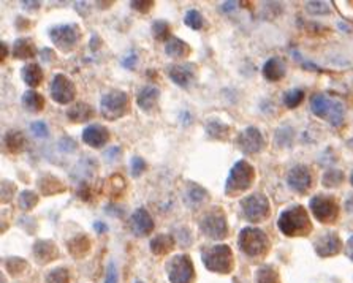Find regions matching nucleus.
I'll return each mask as SVG.
<instances>
[{"instance_id":"f257e3e1","label":"nucleus","mask_w":353,"mask_h":283,"mask_svg":"<svg viewBox=\"0 0 353 283\" xmlns=\"http://www.w3.org/2000/svg\"><path fill=\"white\" fill-rule=\"evenodd\" d=\"M277 226L288 237L307 236L312 231V223L303 206H291L277 220Z\"/></svg>"},{"instance_id":"f03ea898","label":"nucleus","mask_w":353,"mask_h":283,"mask_svg":"<svg viewBox=\"0 0 353 283\" xmlns=\"http://www.w3.org/2000/svg\"><path fill=\"white\" fill-rule=\"evenodd\" d=\"M255 180V169L246 160H239L230 169V174L225 182V193L228 196H236L239 193H244L252 187Z\"/></svg>"},{"instance_id":"7ed1b4c3","label":"nucleus","mask_w":353,"mask_h":283,"mask_svg":"<svg viewBox=\"0 0 353 283\" xmlns=\"http://www.w3.org/2000/svg\"><path fill=\"white\" fill-rule=\"evenodd\" d=\"M201 259L206 269L219 274H228L233 271L234 259L228 245H214V247H204L201 252Z\"/></svg>"},{"instance_id":"20e7f679","label":"nucleus","mask_w":353,"mask_h":283,"mask_svg":"<svg viewBox=\"0 0 353 283\" xmlns=\"http://www.w3.org/2000/svg\"><path fill=\"white\" fill-rule=\"evenodd\" d=\"M310 109L315 116L328 120L332 127H339L344 122V105L338 100H329L322 93H315L310 98Z\"/></svg>"},{"instance_id":"39448f33","label":"nucleus","mask_w":353,"mask_h":283,"mask_svg":"<svg viewBox=\"0 0 353 283\" xmlns=\"http://www.w3.org/2000/svg\"><path fill=\"white\" fill-rule=\"evenodd\" d=\"M238 245H239V249L243 250V253L255 258V256H262L268 253L269 239L265 231L249 226V228H244L239 233Z\"/></svg>"},{"instance_id":"423d86ee","label":"nucleus","mask_w":353,"mask_h":283,"mask_svg":"<svg viewBox=\"0 0 353 283\" xmlns=\"http://www.w3.org/2000/svg\"><path fill=\"white\" fill-rule=\"evenodd\" d=\"M102 116L106 120H117L128 112V95L122 90H111L102 97Z\"/></svg>"},{"instance_id":"0eeeda50","label":"nucleus","mask_w":353,"mask_h":283,"mask_svg":"<svg viewBox=\"0 0 353 283\" xmlns=\"http://www.w3.org/2000/svg\"><path fill=\"white\" fill-rule=\"evenodd\" d=\"M241 209H243V215L247 221L260 223L269 217L271 206L265 195L253 193L241 201Z\"/></svg>"},{"instance_id":"6e6552de","label":"nucleus","mask_w":353,"mask_h":283,"mask_svg":"<svg viewBox=\"0 0 353 283\" xmlns=\"http://www.w3.org/2000/svg\"><path fill=\"white\" fill-rule=\"evenodd\" d=\"M49 38L61 51L68 52L81 40V29L76 24L55 26L49 30Z\"/></svg>"},{"instance_id":"1a4fd4ad","label":"nucleus","mask_w":353,"mask_h":283,"mask_svg":"<svg viewBox=\"0 0 353 283\" xmlns=\"http://www.w3.org/2000/svg\"><path fill=\"white\" fill-rule=\"evenodd\" d=\"M166 272L171 283H192L195 278V269L190 256L176 255L166 264Z\"/></svg>"},{"instance_id":"9d476101","label":"nucleus","mask_w":353,"mask_h":283,"mask_svg":"<svg viewBox=\"0 0 353 283\" xmlns=\"http://www.w3.org/2000/svg\"><path fill=\"white\" fill-rule=\"evenodd\" d=\"M309 207H310L313 217L322 223L336 221L339 215V206L331 196H323V195L313 196L309 203Z\"/></svg>"},{"instance_id":"9b49d317","label":"nucleus","mask_w":353,"mask_h":283,"mask_svg":"<svg viewBox=\"0 0 353 283\" xmlns=\"http://www.w3.org/2000/svg\"><path fill=\"white\" fill-rule=\"evenodd\" d=\"M200 230L211 239H224L228 234V223L222 211H211L200 223Z\"/></svg>"},{"instance_id":"f8f14e48","label":"nucleus","mask_w":353,"mask_h":283,"mask_svg":"<svg viewBox=\"0 0 353 283\" xmlns=\"http://www.w3.org/2000/svg\"><path fill=\"white\" fill-rule=\"evenodd\" d=\"M76 97V87L65 74H55L51 83V98L59 105H68Z\"/></svg>"},{"instance_id":"ddd939ff","label":"nucleus","mask_w":353,"mask_h":283,"mask_svg":"<svg viewBox=\"0 0 353 283\" xmlns=\"http://www.w3.org/2000/svg\"><path fill=\"white\" fill-rule=\"evenodd\" d=\"M236 144L241 149V152L252 155V154L262 152L263 147H265V139H263V135L260 133L258 128L247 127L244 131H241V133H239Z\"/></svg>"},{"instance_id":"4468645a","label":"nucleus","mask_w":353,"mask_h":283,"mask_svg":"<svg viewBox=\"0 0 353 283\" xmlns=\"http://www.w3.org/2000/svg\"><path fill=\"white\" fill-rule=\"evenodd\" d=\"M130 230L136 237H146L149 236L154 230V220L151 214L147 212L144 207L136 209L132 217H130Z\"/></svg>"},{"instance_id":"2eb2a0df","label":"nucleus","mask_w":353,"mask_h":283,"mask_svg":"<svg viewBox=\"0 0 353 283\" xmlns=\"http://www.w3.org/2000/svg\"><path fill=\"white\" fill-rule=\"evenodd\" d=\"M287 182L291 190L298 192V193H306L312 185V176H310L309 168L304 165H296L295 168L290 169V173L287 176Z\"/></svg>"},{"instance_id":"dca6fc26","label":"nucleus","mask_w":353,"mask_h":283,"mask_svg":"<svg viewBox=\"0 0 353 283\" xmlns=\"http://www.w3.org/2000/svg\"><path fill=\"white\" fill-rule=\"evenodd\" d=\"M313 249H315V252H317V255L322 256V258L334 256V255H338L341 252L342 240L336 233H326V234L320 236L317 240H315Z\"/></svg>"},{"instance_id":"f3484780","label":"nucleus","mask_w":353,"mask_h":283,"mask_svg":"<svg viewBox=\"0 0 353 283\" xmlns=\"http://www.w3.org/2000/svg\"><path fill=\"white\" fill-rule=\"evenodd\" d=\"M83 141L90 147L100 149L109 141V131L103 125H89L83 131Z\"/></svg>"},{"instance_id":"a211bd4d","label":"nucleus","mask_w":353,"mask_h":283,"mask_svg":"<svg viewBox=\"0 0 353 283\" xmlns=\"http://www.w3.org/2000/svg\"><path fill=\"white\" fill-rule=\"evenodd\" d=\"M170 78L179 87H190L195 81V67L193 65H173L170 68Z\"/></svg>"},{"instance_id":"6ab92c4d","label":"nucleus","mask_w":353,"mask_h":283,"mask_svg":"<svg viewBox=\"0 0 353 283\" xmlns=\"http://www.w3.org/2000/svg\"><path fill=\"white\" fill-rule=\"evenodd\" d=\"M33 255L40 264H46L59 256V249L52 240H36L33 245Z\"/></svg>"},{"instance_id":"aec40b11","label":"nucleus","mask_w":353,"mask_h":283,"mask_svg":"<svg viewBox=\"0 0 353 283\" xmlns=\"http://www.w3.org/2000/svg\"><path fill=\"white\" fill-rule=\"evenodd\" d=\"M285 71H287V67L281 57H271L263 65V76L271 83L281 81L285 76Z\"/></svg>"},{"instance_id":"412c9836","label":"nucleus","mask_w":353,"mask_h":283,"mask_svg":"<svg viewBox=\"0 0 353 283\" xmlns=\"http://www.w3.org/2000/svg\"><path fill=\"white\" fill-rule=\"evenodd\" d=\"M159 98H160V90L154 86H147L144 87L140 93H138V98H136V103L138 106L146 111V112H149L152 111L157 103H159Z\"/></svg>"},{"instance_id":"4be33fe9","label":"nucleus","mask_w":353,"mask_h":283,"mask_svg":"<svg viewBox=\"0 0 353 283\" xmlns=\"http://www.w3.org/2000/svg\"><path fill=\"white\" fill-rule=\"evenodd\" d=\"M67 117L70 122L84 124L94 117V109H92V106L87 103H75L67 111Z\"/></svg>"},{"instance_id":"5701e85b","label":"nucleus","mask_w":353,"mask_h":283,"mask_svg":"<svg viewBox=\"0 0 353 283\" xmlns=\"http://www.w3.org/2000/svg\"><path fill=\"white\" fill-rule=\"evenodd\" d=\"M174 245H176V240L173 236L170 234H157L155 237H152L151 240V252L157 256L160 255H166V253H170L173 249H174Z\"/></svg>"},{"instance_id":"b1692460","label":"nucleus","mask_w":353,"mask_h":283,"mask_svg":"<svg viewBox=\"0 0 353 283\" xmlns=\"http://www.w3.org/2000/svg\"><path fill=\"white\" fill-rule=\"evenodd\" d=\"M165 52H166V55H170L171 59L181 60V59L189 57L190 46L185 42L179 40V38H170L168 43H166V46H165Z\"/></svg>"},{"instance_id":"393cba45","label":"nucleus","mask_w":353,"mask_h":283,"mask_svg":"<svg viewBox=\"0 0 353 283\" xmlns=\"http://www.w3.org/2000/svg\"><path fill=\"white\" fill-rule=\"evenodd\" d=\"M38 188H40V192L46 196L49 195H57L61 192H64V185L62 182L57 179V177H54L52 174H43L40 179H38Z\"/></svg>"},{"instance_id":"a878e982","label":"nucleus","mask_w":353,"mask_h":283,"mask_svg":"<svg viewBox=\"0 0 353 283\" xmlns=\"http://www.w3.org/2000/svg\"><path fill=\"white\" fill-rule=\"evenodd\" d=\"M36 54L35 45L29 38H19L13 45V57L16 59H33Z\"/></svg>"},{"instance_id":"bb28decb","label":"nucleus","mask_w":353,"mask_h":283,"mask_svg":"<svg viewBox=\"0 0 353 283\" xmlns=\"http://www.w3.org/2000/svg\"><path fill=\"white\" fill-rule=\"evenodd\" d=\"M23 81L29 87H38L43 83V70L38 64H27L23 68Z\"/></svg>"},{"instance_id":"cd10ccee","label":"nucleus","mask_w":353,"mask_h":283,"mask_svg":"<svg viewBox=\"0 0 353 283\" xmlns=\"http://www.w3.org/2000/svg\"><path fill=\"white\" fill-rule=\"evenodd\" d=\"M21 102H23L24 109L29 111V112H40L45 108L43 95H42V93H38V92H35V90H27L23 95Z\"/></svg>"},{"instance_id":"c85d7f7f","label":"nucleus","mask_w":353,"mask_h":283,"mask_svg":"<svg viewBox=\"0 0 353 283\" xmlns=\"http://www.w3.org/2000/svg\"><path fill=\"white\" fill-rule=\"evenodd\" d=\"M5 147L10 150L11 154H19L23 152V150L26 149V138L24 135L21 133V131H17V130H11L8 131V133L5 135Z\"/></svg>"},{"instance_id":"c756f323","label":"nucleus","mask_w":353,"mask_h":283,"mask_svg":"<svg viewBox=\"0 0 353 283\" xmlns=\"http://www.w3.org/2000/svg\"><path fill=\"white\" fill-rule=\"evenodd\" d=\"M89 249H90V242H89L87 236H84V234L75 236L71 240H68V250L73 256L81 258V256L87 255Z\"/></svg>"},{"instance_id":"7c9ffc66","label":"nucleus","mask_w":353,"mask_h":283,"mask_svg":"<svg viewBox=\"0 0 353 283\" xmlns=\"http://www.w3.org/2000/svg\"><path fill=\"white\" fill-rule=\"evenodd\" d=\"M228 131H230L228 125L224 124V122H220V120H211L206 125V133L214 139H225L227 135H228Z\"/></svg>"},{"instance_id":"2f4dec72","label":"nucleus","mask_w":353,"mask_h":283,"mask_svg":"<svg viewBox=\"0 0 353 283\" xmlns=\"http://www.w3.org/2000/svg\"><path fill=\"white\" fill-rule=\"evenodd\" d=\"M206 198H208V192L200 185L189 187L187 193H185V199H187V204H190V206H198L203 201H206Z\"/></svg>"},{"instance_id":"473e14b6","label":"nucleus","mask_w":353,"mask_h":283,"mask_svg":"<svg viewBox=\"0 0 353 283\" xmlns=\"http://www.w3.org/2000/svg\"><path fill=\"white\" fill-rule=\"evenodd\" d=\"M38 203V196L32 190H24L17 196V206L21 207L23 211H32L33 207Z\"/></svg>"},{"instance_id":"72a5a7b5","label":"nucleus","mask_w":353,"mask_h":283,"mask_svg":"<svg viewBox=\"0 0 353 283\" xmlns=\"http://www.w3.org/2000/svg\"><path fill=\"white\" fill-rule=\"evenodd\" d=\"M257 283H281V280L274 268L262 266L257 271Z\"/></svg>"},{"instance_id":"f704fd0d","label":"nucleus","mask_w":353,"mask_h":283,"mask_svg":"<svg viewBox=\"0 0 353 283\" xmlns=\"http://www.w3.org/2000/svg\"><path fill=\"white\" fill-rule=\"evenodd\" d=\"M342 182H344V174L339 169H329V171L323 174V179H322V184L328 188H334V187L341 185Z\"/></svg>"},{"instance_id":"c9c22d12","label":"nucleus","mask_w":353,"mask_h":283,"mask_svg":"<svg viewBox=\"0 0 353 283\" xmlns=\"http://www.w3.org/2000/svg\"><path fill=\"white\" fill-rule=\"evenodd\" d=\"M304 100V92L300 90V89H293V90H288L285 95H284V103L287 108L293 109L296 106H300L301 102Z\"/></svg>"},{"instance_id":"e433bc0d","label":"nucleus","mask_w":353,"mask_h":283,"mask_svg":"<svg viewBox=\"0 0 353 283\" xmlns=\"http://www.w3.org/2000/svg\"><path fill=\"white\" fill-rule=\"evenodd\" d=\"M70 275L65 268H55L46 274V283H68Z\"/></svg>"},{"instance_id":"4c0bfd02","label":"nucleus","mask_w":353,"mask_h":283,"mask_svg":"<svg viewBox=\"0 0 353 283\" xmlns=\"http://www.w3.org/2000/svg\"><path fill=\"white\" fill-rule=\"evenodd\" d=\"M152 32H154V36H155L159 42H163L166 38H170V35H171L168 23H166V21H160V19L152 24Z\"/></svg>"},{"instance_id":"58836bf2","label":"nucleus","mask_w":353,"mask_h":283,"mask_svg":"<svg viewBox=\"0 0 353 283\" xmlns=\"http://www.w3.org/2000/svg\"><path fill=\"white\" fill-rule=\"evenodd\" d=\"M185 26L193 29V30H198L203 27V16L200 14L198 10H189L187 14H185V19H184Z\"/></svg>"},{"instance_id":"ea45409f","label":"nucleus","mask_w":353,"mask_h":283,"mask_svg":"<svg viewBox=\"0 0 353 283\" xmlns=\"http://www.w3.org/2000/svg\"><path fill=\"white\" fill-rule=\"evenodd\" d=\"M5 266H7L10 274H19L26 269V261L21 258H10V259H7Z\"/></svg>"},{"instance_id":"a19ab883","label":"nucleus","mask_w":353,"mask_h":283,"mask_svg":"<svg viewBox=\"0 0 353 283\" xmlns=\"http://www.w3.org/2000/svg\"><path fill=\"white\" fill-rule=\"evenodd\" d=\"M30 131L32 135L36 136V138H46L49 135V128L45 122L38 120V122H32L30 124Z\"/></svg>"},{"instance_id":"79ce46f5","label":"nucleus","mask_w":353,"mask_h":283,"mask_svg":"<svg viewBox=\"0 0 353 283\" xmlns=\"http://www.w3.org/2000/svg\"><path fill=\"white\" fill-rule=\"evenodd\" d=\"M307 11L312 14H328L329 13V5L326 2H309Z\"/></svg>"},{"instance_id":"37998d69","label":"nucleus","mask_w":353,"mask_h":283,"mask_svg":"<svg viewBox=\"0 0 353 283\" xmlns=\"http://www.w3.org/2000/svg\"><path fill=\"white\" fill-rule=\"evenodd\" d=\"M146 171V161L141 157H133L132 160V174L133 176H141Z\"/></svg>"},{"instance_id":"c03bdc74","label":"nucleus","mask_w":353,"mask_h":283,"mask_svg":"<svg viewBox=\"0 0 353 283\" xmlns=\"http://www.w3.org/2000/svg\"><path fill=\"white\" fill-rule=\"evenodd\" d=\"M130 5H132V8H135L140 13H147L152 8L154 2H151V0H138V2H132Z\"/></svg>"},{"instance_id":"a18cd8bd","label":"nucleus","mask_w":353,"mask_h":283,"mask_svg":"<svg viewBox=\"0 0 353 283\" xmlns=\"http://www.w3.org/2000/svg\"><path fill=\"white\" fill-rule=\"evenodd\" d=\"M105 283H117V271H116V266L113 262L109 264L108 269H106V280Z\"/></svg>"},{"instance_id":"49530a36","label":"nucleus","mask_w":353,"mask_h":283,"mask_svg":"<svg viewBox=\"0 0 353 283\" xmlns=\"http://www.w3.org/2000/svg\"><path fill=\"white\" fill-rule=\"evenodd\" d=\"M59 144H61V147L64 150H67V152H70V150H73V149H76V143L73 139H70V138H64Z\"/></svg>"},{"instance_id":"de8ad7c7","label":"nucleus","mask_w":353,"mask_h":283,"mask_svg":"<svg viewBox=\"0 0 353 283\" xmlns=\"http://www.w3.org/2000/svg\"><path fill=\"white\" fill-rule=\"evenodd\" d=\"M135 62H136V55H135V54H132V55H128V57H125V59H124L122 65H124L125 68H130V70H132V68L135 67Z\"/></svg>"},{"instance_id":"09e8293b","label":"nucleus","mask_w":353,"mask_h":283,"mask_svg":"<svg viewBox=\"0 0 353 283\" xmlns=\"http://www.w3.org/2000/svg\"><path fill=\"white\" fill-rule=\"evenodd\" d=\"M345 253H347V256L353 261V236L347 240V245H345Z\"/></svg>"},{"instance_id":"8fccbe9b","label":"nucleus","mask_w":353,"mask_h":283,"mask_svg":"<svg viewBox=\"0 0 353 283\" xmlns=\"http://www.w3.org/2000/svg\"><path fill=\"white\" fill-rule=\"evenodd\" d=\"M23 7L24 8H29V11H33L40 7V2H23Z\"/></svg>"},{"instance_id":"3c124183","label":"nucleus","mask_w":353,"mask_h":283,"mask_svg":"<svg viewBox=\"0 0 353 283\" xmlns=\"http://www.w3.org/2000/svg\"><path fill=\"white\" fill-rule=\"evenodd\" d=\"M345 209H347V212L353 214V195H350L348 199L345 201Z\"/></svg>"},{"instance_id":"603ef678","label":"nucleus","mask_w":353,"mask_h":283,"mask_svg":"<svg viewBox=\"0 0 353 283\" xmlns=\"http://www.w3.org/2000/svg\"><path fill=\"white\" fill-rule=\"evenodd\" d=\"M95 231H97V233H105V231H106V226H105V223H102V221H97V223H95Z\"/></svg>"},{"instance_id":"864d4df0","label":"nucleus","mask_w":353,"mask_h":283,"mask_svg":"<svg viewBox=\"0 0 353 283\" xmlns=\"http://www.w3.org/2000/svg\"><path fill=\"white\" fill-rule=\"evenodd\" d=\"M7 54H8V48H7V43H2V62L7 59Z\"/></svg>"},{"instance_id":"5fc2aeb1","label":"nucleus","mask_w":353,"mask_h":283,"mask_svg":"<svg viewBox=\"0 0 353 283\" xmlns=\"http://www.w3.org/2000/svg\"><path fill=\"white\" fill-rule=\"evenodd\" d=\"M350 182H351V185H353V174H351V177H350Z\"/></svg>"},{"instance_id":"6e6d98bb","label":"nucleus","mask_w":353,"mask_h":283,"mask_svg":"<svg viewBox=\"0 0 353 283\" xmlns=\"http://www.w3.org/2000/svg\"><path fill=\"white\" fill-rule=\"evenodd\" d=\"M350 143H353V139H351V141H350Z\"/></svg>"}]
</instances>
